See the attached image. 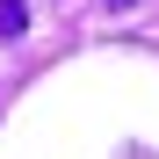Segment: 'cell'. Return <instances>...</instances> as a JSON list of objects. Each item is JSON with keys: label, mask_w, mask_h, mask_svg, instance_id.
Returning a JSON list of instances; mask_svg holds the SVG:
<instances>
[{"label": "cell", "mask_w": 159, "mask_h": 159, "mask_svg": "<svg viewBox=\"0 0 159 159\" xmlns=\"http://www.w3.org/2000/svg\"><path fill=\"white\" fill-rule=\"evenodd\" d=\"M116 7H123V0H116Z\"/></svg>", "instance_id": "7a4b0ae2"}, {"label": "cell", "mask_w": 159, "mask_h": 159, "mask_svg": "<svg viewBox=\"0 0 159 159\" xmlns=\"http://www.w3.org/2000/svg\"><path fill=\"white\" fill-rule=\"evenodd\" d=\"M29 29V7H22V0H0V36H22Z\"/></svg>", "instance_id": "6da1fadb"}]
</instances>
